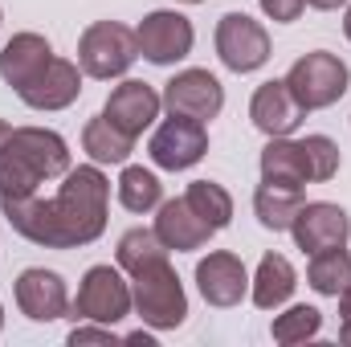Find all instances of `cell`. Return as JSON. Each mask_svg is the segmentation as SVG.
Returning a JSON list of instances; mask_svg holds the SVG:
<instances>
[{
    "instance_id": "cell-1",
    "label": "cell",
    "mask_w": 351,
    "mask_h": 347,
    "mask_svg": "<svg viewBox=\"0 0 351 347\" xmlns=\"http://www.w3.org/2000/svg\"><path fill=\"white\" fill-rule=\"evenodd\" d=\"M110 204V180L98 164H82L62 176L58 196H0V213L25 241L41 250H78L102 237Z\"/></svg>"
},
{
    "instance_id": "cell-2",
    "label": "cell",
    "mask_w": 351,
    "mask_h": 347,
    "mask_svg": "<svg viewBox=\"0 0 351 347\" xmlns=\"http://www.w3.org/2000/svg\"><path fill=\"white\" fill-rule=\"evenodd\" d=\"M70 172V147L49 127H8L0 119V196H29Z\"/></svg>"
},
{
    "instance_id": "cell-3",
    "label": "cell",
    "mask_w": 351,
    "mask_h": 347,
    "mask_svg": "<svg viewBox=\"0 0 351 347\" xmlns=\"http://www.w3.org/2000/svg\"><path fill=\"white\" fill-rule=\"evenodd\" d=\"M131 307L156 331H176L188 319V294H184V282L172 270L168 254L143 261L131 274Z\"/></svg>"
},
{
    "instance_id": "cell-4",
    "label": "cell",
    "mask_w": 351,
    "mask_h": 347,
    "mask_svg": "<svg viewBox=\"0 0 351 347\" xmlns=\"http://www.w3.org/2000/svg\"><path fill=\"white\" fill-rule=\"evenodd\" d=\"M135 58H139L135 29L119 25V21H94L78 37V66L86 78H98V82L123 78L135 66Z\"/></svg>"
},
{
    "instance_id": "cell-5",
    "label": "cell",
    "mask_w": 351,
    "mask_h": 347,
    "mask_svg": "<svg viewBox=\"0 0 351 347\" xmlns=\"http://www.w3.org/2000/svg\"><path fill=\"white\" fill-rule=\"evenodd\" d=\"M351 70L343 58L327 53V49H315V53H302L290 70H286V86L290 94L302 102V110H323V106H335L343 94H348Z\"/></svg>"
},
{
    "instance_id": "cell-6",
    "label": "cell",
    "mask_w": 351,
    "mask_h": 347,
    "mask_svg": "<svg viewBox=\"0 0 351 347\" xmlns=\"http://www.w3.org/2000/svg\"><path fill=\"white\" fill-rule=\"evenodd\" d=\"M135 307H131V282L123 278L119 265H90L82 286H78V298L70 302V315L66 319H78V323H106L114 327L119 319H127Z\"/></svg>"
},
{
    "instance_id": "cell-7",
    "label": "cell",
    "mask_w": 351,
    "mask_h": 347,
    "mask_svg": "<svg viewBox=\"0 0 351 347\" xmlns=\"http://www.w3.org/2000/svg\"><path fill=\"white\" fill-rule=\"evenodd\" d=\"M217 58L233 70V74H254L269 62V33L262 21L245 16V12H225L217 21Z\"/></svg>"
},
{
    "instance_id": "cell-8",
    "label": "cell",
    "mask_w": 351,
    "mask_h": 347,
    "mask_svg": "<svg viewBox=\"0 0 351 347\" xmlns=\"http://www.w3.org/2000/svg\"><path fill=\"white\" fill-rule=\"evenodd\" d=\"M135 41H139V53L152 62V66H176L192 53V41H196V29L184 12L176 8H156L139 21L135 29Z\"/></svg>"
},
{
    "instance_id": "cell-9",
    "label": "cell",
    "mask_w": 351,
    "mask_h": 347,
    "mask_svg": "<svg viewBox=\"0 0 351 347\" xmlns=\"http://www.w3.org/2000/svg\"><path fill=\"white\" fill-rule=\"evenodd\" d=\"M204 152H208V127L200 119H188V115L164 119L152 131V143H147L152 164L156 168H168V172H184V168L200 164Z\"/></svg>"
},
{
    "instance_id": "cell-10",
    "label": "cell",
    "mask_w": 351,
    "mask_h": 347,
    "mask_svg": "<svg viewBox=\"0 0 351 347\" xmlns=\"http://www.w3.org/2000/svg\"><path fill=\"white\" fill-rule=\"evenodd\" d=\"M12 294H16L21 315L33 319V323H53V319L70 315V290H66L62 274H53V270H41V265L21 270Z\"/></svg>"
},
{
    "instance_id": "cell-11",
    "label": "cell",
    "mask_w": 351,
    "mask_h": 347,
    "mask_svg": "<svg viewBox=\"0 0 351 347\" xmlns=\"http://www.w3.org/2000/svg\"><path fill=\"white\" fill-rule=\"evenodd\" d=\"M290 233H294V246H298L302 254L335 250V246H348L351 217L339 208V204H331V200H311V204L298 208Z\"/></svg>"
},
{
    "instance_id": "cell-12",
    "label": "cell",
    "mask_w": 351,
    "mask_h": 347,
    "mask_svg": "<svg viewBox=\"0 0 351 347\" xmlns=\"http://www.w3.org/2000/svg\"><path fill=\"white\" fill-rule=\"evenodd\" d=\"M160 110H164V94H156V86H147V82H139V78L119 82V86L110 90L106 106H102V115H106L119 131H127L131 139H139V135L160 119Z\"/></svg>"
},
{
    "instance_id": "cell-13",
    "label": "cell",
    "mask_w": 351,
    "mask_h": 347,
    "mask_svg": "<svg viewBox=\"0 0 351 347\" xmlns=\"http://www.w3.org/2000/svg\"><path fill=\"white\" fill-rule=\"evenodd\" d=\"M164 106L172 115H188V119L208 123L225 106V86L208 70H180L172 82L164 86Z\"/></svg>"
},
{
    "instance_id": "cell-14",
    "label": "cell",
    "mask_w": 351,
    "mask_h": 347,
    "mask_svg": "<svg viewBox=\"0 0 351 347\" xmlns=\"http://www.w3.org/2000/svg\"><path fill=\"white\" fill-rule=\"evenodd\" d=\"M250 119H254V127H258L262 135L278 139V135H294L298 123L306 119V110H302V102L290 94L286 78H274V82H262V86L254 90V98H250Z\"/></svg>"
},
{
    "instance_id": "cell-15",
    "label": "cell",
    "mask_w": 351,
    "mask_h": 347,
    "mask_svg": "<svg viewBox=\"0 0 351 347\" xmlns=\"http://www.w3.org/2000/svg\"><path fill=\"white\" fill-rule=\"evenodd\" d=\"M196 286H200L208 307H237L250 294V274L237 254L217 250V254L196 261Z\"/></svg>"
},
{
    "instance_id": "cell-16",
    "label": "cell",
    "mask_w": 351,
    "mask_h": 347,
    "mask_svg": "<svg viewBox=\"0 0 351 347\" xmlns=\"http://www.w3.org/2000/svg\"><path fill=\"white\" fill-rule=\"evenodd\" d=\"M16 94L33 110H66L82 94V66L78 62H66V58H53L29 86H21Z\"/></svg>"
},
{
    "instance_id": "cell-17",
    "label": "cell",
    "mask_w": 351,
    "mask_h": 347,
    "mask_svg": "<svg viewBox=\"0 0 351 347\" xmlns=\"http://www.w3.org/2000/svg\"><path fill=\"white\" fill-rule=\"evenodd\" d=\"M156 237L168 246V254H192V250H204L208 246V237H213V229L192 213V204L184 200V196H176V200H160V208H156Z\"/></svg>"
},
{
    "instance_id": "cell-18",
    "label": "cell",
    "mask_w": 351,
    "mask_h": 347,
    "mask_svg": "<svg viewBox=\"0 0 351 347\" xmlns=\"http://www.w3.org/2000/svg\"><path fill=\"white\" fill-rule=\"evenodd\" d=\"M53 62V49L41 33H16L4 49H0V78L12 90L29 86L45 66Z\"/></svg>"
},
{
    "instance_id": "cell-19",
    "label": "cell",
    "mask_w": 351,
    "mask_h": 347,
    "mask_svg": "<svg viewBox=\"0 0 351 347\" xmlns=\"http://www.w3.org/2000/svg\"><path fill=\"white\" fill-rule=\"evenodd\" d=\"M306 204V192L302 184H286V180H262L258 192H254V213L265 229L274 233H290L298 208Z\"/></svg>"
},
{
    "instance_id": "cell-20",
    "label": "cell",
    "mask_w": 351,
    "mask_h": 347,
    "mask_svg": "<svg viewBox=\"0 0 351 347\" xmlns=\"http://www.w3.org/2000/svg\"><path fill=\"white\" fill-rule=\"evenodd\" d=\"M294 286H298V274H294L290 258L265 254V258L258 261V274L250 278V298H254L258 311H278L282 302H290Z\"/></svg>"
},
{
    "instance_id": "cell-21",
    "label": "cell",
    "mask_w": 351,
    "mask_h": 347,
    "mask_svg": "<svg viewBox=\"0 0 351 347\" xmlns=\"http://www.w3.org/2000/svg\"><path fill=\"white\" fill-rule=\"evenodd\" d=\"M82 152L94 164H127V156L135 152V139L127 131H119L106 115H98L82 127Z\"/></svg>"
},
{
    "instance_id": "cell-22",
    "label": "cell",
    "mask_w": 351,
    "mask_h": 347,
    "mask_svg": "<svg viewBox=\"0 0 351 347\" xmlns=\"http://www.w3.org/2000/svg\"><path fill=\"white\" fill-rule=\"evenodd\" d=\"M262 180H286V184H306V156L302 139L278 135L262 147Z\"/></svg>"
},
{
    "instance_id": "cell-23",
    "label": "cell",
    "mask_w": 351,
    "mask_h": 347,
    "mask_svg": "<svg viewBox=\"0 0 351 347\" xmlns=\"http://www.w3.org/2000/svg\"><path fill=\"white\" fill-rule=\"evenodd\" d=\"M306 282H311L319 294H327V298H339V294H343V286L351 282V254L343 250V246L311 254V265H306Z\"/></svg>"
},
{
    "instance_id": "cell-24",
    "label": "cell",
    "mask_w": 351,
    "mask_h": 347,
    "mask_svg": "<svg viewBox=\"0 0 351 347\" xmlns=\"http://www.w3.org/2000/svg\"><path fill=\"white\" fill-rule=\"evenodd\" d=\"M184 200L192 204V213H196L213 233H221V229L233 221V196H229L221 184H213V180H192L188 192H184Z\"/></svg>"
},
{
    "instance_id": "cell-25",
    "label": "cell",
    "mask_w": 351,
    "mask_h": 347,
    "mask_svg": "<svg viewBox=\"0 0 351 347\" xmlns=\"http://www.w3.org/2000/svg\"><path fill=\"white\" fill-rule=\"evenodd\" d=\"M119 204L127 208V213H152V208H160V200H164V184H160V176L147 172V168H135V164H127L123 176H119Z\"/></svg>"
},
{
    "instance_id": "cell-26",
    "label": "cell",
    "mask_w": 351,
    "mask_h": 347,
    "mask_svg": "<svg viewBox=\"0 0 351 347\" xmlns=\"http://www.w3.org/2000/svg\"><path fill=\"white\" fill-rule=\"evenodd\" d=\"M164 254H168V246L156 237V229H127V233L119 237L114 261H119V270H123V274H135L143 261L164 258Z\"/></svg>"
},
{
    "instance_id": "cell-27",
    "label": "cell",
    "mask_w": 351,
    "mask_h": 347,
    "mask_svg": "<svg viewBox=\"0 0 351 347\" xmlns=\"http://www.w3.org/2000/svg\"><path fill=\"white\" fill-rule=\"evenodd\" d=\"M319 327H323V315H319L315 307L298 302V307H290L286 315H278L269 331H274V339H278V344H306V339H315V335H319Z\"/></svg>"
},
{
    "instance_id": "cell-28",
    "label": "cell",
    "mask_w": 351,
    "mask_h": 347,
    "mask_svg": "<svg viewBox=\"0 0 351 347\" xmlns=\"http://www.w3.org/2000/svg\"><path fill=\"white\" fill-rule=\"evenodd\" d=\"M302 156H306V180H315V184H323L339 172V143L327 135H306Z\"/></svg>"
},
{
    "instance_id": "cell-29",
    "label": "cell",
    "mask_w": 351,
    "mask_h": 347,
    "mask_svg": "<svg viewBox=\"0 0 351 347\" xmlns=\"http://www.w3.org/2000/svg\"><path fill=\"white\" fill-rule=\"evenodd\" d=\"M119 335H114V327H106V323H78L74 331H70V344L82 347V344H114Z\"/></svg>"
},
{
    "instance_id": "cell-30",
    "label": "cell",
    "mask_w": 351,
    "mask_h": 347,
    "mask_svg": "<svg viewBox=\"0 0 351 347\" xmlns=\"http://www.w3.org/2000/svg\"><path fill=\"white\" fill-rule=\"evenodd\" d=\"M262 4V12L269 21H278V25H290V21H298L302 16V8H306V0H258Z\"/></svg>"
},
{
    "instance_id": "cell-31",
    "label": "cell",
    "mask_w": 351,
    "mask_h": 347,
    "mask_svg": "<svg viewBox=\"0 0 351 347\" xmlns=\"http://www.w3.org/2000/svg\"><path fill=\"white\" fill-rule=\"evenodd\" d=\"M127 344H143V347H156V339L147 335V331H131V335H123Z\"/></svg>"
},
{
    "instance_id": "cell-32",
    "label": "cell",
    "mask_w": 351,
    "mask_h": 347,
    "mask_svg": "<svg viewBox=\"0 0 351 347\" xmlns=\"http://www.w3.org/2000/svg\"><path fill=\"white\" fill-rule=\"evenodd\" d=\"M339 315H343V319H351V282L343 286V294H339Z\"/></svg>"
},
{
    "instance_id": "cell-33",
    "label": "cell",
    "mask_w": 351,
    "mask_h": 347,
    "mask_svg": "<svg viewBox=\"0 0 351 347\" xmlns=\"http://www.w3.org/2000/svg\"><path fill=\"white\" fill-rule=\"evenodd\" d=\"M311 8H323V12H331V8H339V4H348V0H306Z\"/></svg>"
},
{
    "instance_id": "cell-34",
    "label": "cell",
    "mask_w": 351,
    "mask_h": 347,
    "mask_svg": "<svg viewBox=\"0 0 351 347\" xmlns=\"http://www.w3.org/2000/svg\"><path fill=\"white\" fill-rule=\"evenodd\" d=\"M339 339H343V344H351V319H343V327H339Z\"/></svg>"
},
{
    "instance_id": "cell-35",
    "label": "cell",
    "mask_w": 351,
    "mask_h": 347,
    "mask_svg": "<svg viewBox=\"0 0 351 347\" xmlns=\"http://www.w3.org/2000/svg\"><path fill=\"white\" fill-rule=\"evenodd\" d=\"M343 33H348V41H351V8H348V16H343Z\"/></svg>"
},
{
    "instance_id": "cell-36",
    "label": "cell",
    "mask_w": 351,
    "mask_h": 347,
    "mask_svg": "<svg viewBox=\"0 0 351 347\" xmlns=\"http://www.w3.org/2000/svg\"><path fill=\"white\" fill-rule=\"evenodd\" d=\"M0 331H4V307H0Z\"/></svg>"
},
{
    "instance_id": "cell-37",
    "label": "cell",
    "mask_w": 351,
    "mask_h": 347,
    "mask_svg": "<svg viewBox=\"0 0 351 347\" xmlns=\"http://www.w3.org/2000/svg\"><path fill=\"white\" fill-rule=\"evenodd\" d=\"M184 4H200V0H184Z\"/></svg>"
}]
</instances>
